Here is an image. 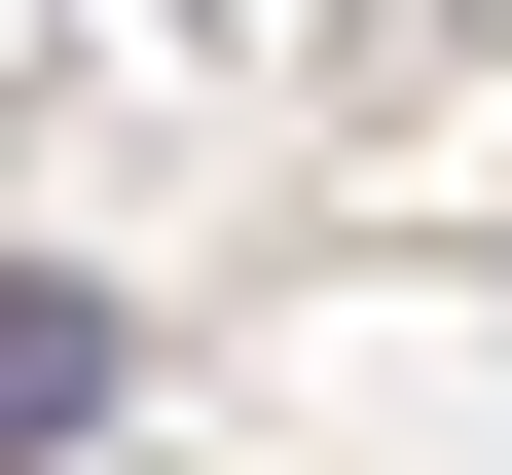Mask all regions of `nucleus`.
I'll use <instances>...</instances> for the list:
<instances>
[{
  "mask_svg": "<svg viewBox=\"0 0 512 475\" xmlns=\"http://www.w3.org/2000/svg\"><path fill=\"white\" fill-rule=\"evenodd\" d=\"M74 402H110V293H37V256H0V475L74 439Z\"/></svg>",
  "mask_w": 512,
  "mask_h": 475,
  "instance_id": "1",
  "label": "nucleus"
}]
</instances>
